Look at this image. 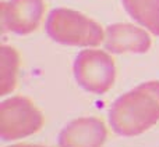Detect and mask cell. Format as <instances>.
<instances>
[{"instance_id": "cell-5", "label": "cell", "mask_w": 159, "mask_h": 147, "mask_svg": "<svg viewBox=\"0 0 159 147\" xmlns=\"http://www.w3.org/2000/svg\"><path fill=\"white\" fill-rule=\"evenodd\" d=\"M43 14V0H8L2 3L3 27L17 35H30L36 31Z\"/></svg>"}, {"instance_id": "cell-4", "label": "cell", "mask_w": 159, "mask_h": 147, "mask_svg": "<svg viewBox=\"0 0 159 147\" xmlns=\"http://www.w3.org/2000/svg\"><path fill=\"white\" fill-rule=\"evenodd\" d=\"M75 81L85 92L105 94L116 79V65L107 53L96 49H85L74 61Z\"/></svg>"}, {"instance_id": "cell-1", "label": "cell", "mask_w": 159, "mask_h": 147, "mask_svg": "<svg viewBox=\"0 0 159 147\" xmlns=\"http://www.w3.org/2000/svg\"><path fill=\"white\" fill-rule=\"evenodd\" d=\"M159 122V81H148L115 100L109 124L120 136L133 137Z\"/></svg>"}, {"instance_id": "cell-9", "label": "cell", "mask_w": 159, "mask_h": 147, "mask_svg": "<svg viewBox=\"0 0 159 147\" xmlns=\"http://www.w3.org/2000/svg\"><path fill=\"white\" fill-rule=\"evenodd\" d=\"M2 57V75H0V94L6 96L13 92L17 85V74L20 65V54L11 46H2L0 49Z\"/></svg>"}, {"instance_id": "cell-6", "label": "cell", "mask_w": 159, "mask_h": 147, "mask_svg": "<svg viewBox=\"0 0 159 147\" xmlns=\"http://www.w3.org/2000/svg\"><path fill=\"white\" fill-rule=\"evenodd\" d=\"M107 129L103 121L95 117H82L69 122L59 133L60 147H102Z\"/></svg>"}, {"instance_id": "cell-10", "label": "cell", "mask_w": 159, "mask_h": 147, "mask_svg": "<svg viewBox=\"0 0 159 147\" xmlns=\"http://www.w3.org/2000/svg\"><path fill=\"white\" fill-rule=\"evenodd\" d=\"M10 147H45V146H38V145H14Z\"/></svg>"}, {"instance_id": "cell-2", "label": "cell", "mask_w": 159, "mask_h": 147, "mask_svg": "<svg viewBox=\"0 0 159 147\" xmlns=\"http://www.w3.org/2000/svg\"><path fill=\"white\" fill-rule=\"evenodd\" d=\"M52 40L66 46L93 47L105 39V32L96 21L70 8H55L49 13L45 24Z\"/></svg>"}, {"instance_id": "cell-3", "label": "cell", "mask_w": 159, "mask_h": 147, "mask_svg": "<svg viewBox=\"0 0 159 147\" xmlns=\"http://www.w3.org/2000/svg\"><path fill=\"white\" fill-rule=\"evenodd\" d=\"M43 125V115L27 97L14 96L0 104V137L18 140L36 133Z\"/></svg>"}, {"instance_id": "cell-7", "label": "cell", "mask_w": 159, "mask_h": 147, "mask_svg": "<svg viewBox=\"0 0 159 147\" xmlns=\"http://www.w3.org/2000/svg\"><path fill=\"white\" fill-rule=\"evenodd\" d=\"M151 38L143 28L134 27L133 24H112L105 32V47L110 53H137L143 54L151 49Z\"/></svg>"}, {"instance_id": "cell-8", "label": "cell", "mask_w": 159, "mask_h": 147, "mask_svg": "<svg viewBox=\"0 0 159 147\" xmlns=\"http://www.w3.org/2000/svg\"><path fill=\"white\" fill-rule=\"evenodd\" d=\"M121 3L134 21L159 36V0H121Z\"/></svg>"}]
</instances>
